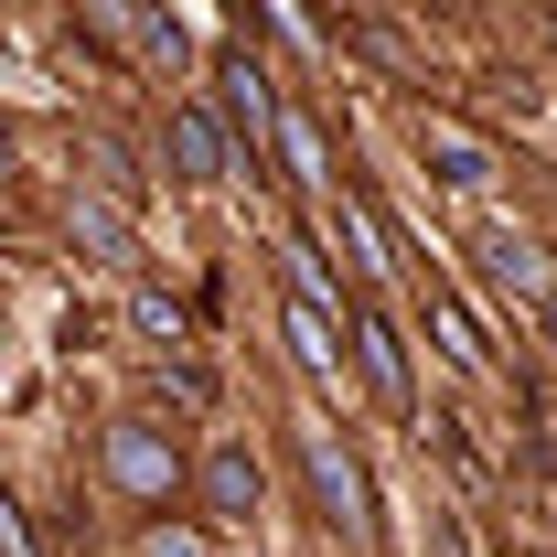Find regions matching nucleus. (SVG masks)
<instances>
[{"instance_id": "obj_14", "label": "nucleus", "mask_w": 557, "mask_h": 557, "mask_svg": "<svg viewBox=\"0 0 557 557\" xmlns=\"http://www.w3.org/2000/svg\"><path fill=\"white\" fill-rule=\"evenodd\" d=\"M0 557H33V536H22V515H11V493H0Z\"/></svg>"}, {"instance_id": "obj_3", "label": "nucleus", "mask_w": 557, "mask_h": 557, "mask_svg": "<svg viewBox=\"0 0 557 557\" xmlns=\"http://www.w3.org/2000/svg\"><path fill=\"white\" fill-rule=\"evenodd\" d=\"M108 483L129 493V504H172V493H183V450H172L161 429L119 418V429H108Z\"/></svg>"}, {"instance_id": "obj_6", "label": "nucleus", "mask_w": 557, "mask_h": 557, "mask_svg": "<svg viewBox=\"0 0 557 557\" xmlns=\"http://www.w3.org/2000/svg\"><path fill=\"white\" fill-rule=\"evenodd\" d=\"M483 278H493V289H515V300H536V311H547V289H557L547 247L515 236V225H483Z\"/></svg>"}, {"instance_id": "obj_12", "label": "nucleus", "mask_w": 557, "mask_h": 557, "mask_svg": "<svg viewBox=\"0 0 557 557\" xmlns=\"http://www.w3.org/2000/svg\"><path fill=\"white\" fill-rule=\"evenodd\" d=\"M75 247H97V258H129V225H119L108 205H86V194H75Z\"/></svg>"}, {"instance_id": "obj_5", "label": "nucleus", "mask_w": 557, "mask_h": 557, "mask_svg": "<svg viewBox=\"0 0 557 557\" xmlns=\"http://www.w3.org/2000/svg\"><path fill=\"white\" fill-rule=\"evenodd\" d=\"M344 333H354V375H364L386 408H408L418 386H408V344H397V322H386L375 300H354V311H344Z\"/></svg>"}, {"instance_id": "obj_11", "label": "nucleus", "mask_w": 557, "mask_h": 557, "mask_svg": "<svg viewBox=\"0 0 557 557\" xmlns=\"http://www.w3.org/2000/svg\"><path fill=\"white\" fill-rule=\"evenodd\" d=\"M344 236H354V258H364V269H375V278L397 269V247H386V214L364 205V194H354V183H344Z\"/></svg>"}, {"instance_id": "obj_2", "label": "nucleus", "mask_w": 557, "mask_h": 557, "mask_svg": "<svg viewBox=\"0 0 557 557\" xmlns=\"http://www.w3.org/2000/svg\"><path fill=\"white\" fill-rule=\"evenodd\" d=\"M214 97H225V129H236V150L258 161V172H278V97H269V65L236 44V54H214Z\"/></svg>"}, {"instance_id": "obj_7", "label": "nucleus", "mask_w": 557, "mask_h": 557, "mask_svg": "<svg viewBox=\"0 0 557 557\" xmlns=\"http://www.w3.org/2000/svg\"><path fill=\"white\" fill-rule=\"evenodd\" d=\"M418 150H429V172H440L450 194H483L493 183V150L461 129V119H418Z\"/></svg>"}, {"instance_id": "obj_16", "label": "nucleus", "mask_w": 557, "mask_h": 557, "mask_svg": "<svg viewBox=\"0 0 557 557\" xmlns=\"http://www.w3.org/2000/svg\"><path fill=\"white\" fill-rule=\"evenodd\" d=\"M0 172H11V139H0Z\"/></svg>"}, {"instance_id": "obj_4", "label": "nucleus", "mask_w": 557, "mask_h": 557, "mask_svg": "<svg viewBox=\"0 0 557 557\" xmlns=\"http://www.w3.org/2000/svg\"><path fill=\"white\" fill-rule=\"evenodd\" d=\"M194 493H205L214 525H247V515L269 504V472H258V450H247V440H214L205 472H194Z\"/></svg>"}, {"instance_id": "obj_13", "label": "nucleus", "mask_w": 557, "mask_h": 557, "mask_svg": "<svg viewBox=\"0 0 557 557\" xmlns=\"http://www.w3.org/2000/svg\"><path fill=\"white\" fill-rule=\"evenodd\" d=\"M139 557H205V536H194V525H150V536H139Z\"/></svg>"}, {"instance_id": "obj_9", "label": "nucleus", "mask_w": 557, "mask_h": 557, "mask_svg": "<svg viewBox=\"0 0 557 557\" xmlns=\"http://www.w3.org/2000/svg\"><path fill=\"white\" fill-rule=\"evenodd\" d=\"M289 354H300V375H311L322 397H344V344H333V311L289 300Z\"/></svg>"}, {"instance_id": "obj_8", "label": "nucleus", "mask_w": 557, "mask_h": 557, "mask_svg": "<svg viewBox=\"0 0 557 557\" xmlns=\"http://www.w3.org/2000/svg\"><path fill=\"white\" fill-rule=\"evenodd\" d=\"M172 172L183 183H225L236 172V139L214 129V108H172Z\"/></svg>"}, {"instance_id": "obj_10", "label": "nucleus", "mask_w": 557, "mask_h": 557, "mask_svg": "<svg viewBox=\"0 0 557 557\" xmlns=\"http://www.w3.org/2000/svg\"><path fill=\"white\" fill-rule=\"evenodd\" d=\"M429 344L450 354L461 375H493V344H483V322H472V311H461V300H450L440 278H429Z\"/></svg>"}, {"instance_id": "obj_1", "label": "nucleus", "mask_w": 557, "mask_h": 557, "mask_svg": "<svg viewBox=\"0 0 557 557\" xmlns=\"http://www.w3.org/2000/svg\"><path fill=\"white\" fill-rule=\"evenodd\" d=\"M300 472H311V504L344 547H375V504H364V461L344 450V429H300Z\"/></svg>"}, {"instance_id": "obj_15", "label": "nucleus", "mask_w": 557, "mask_h": 557, "mask_svg": "<svg viewBox=\"0 0 557 557\" xmlns=\"http://www.w3.org/2000/svg\"><path fill=\"white\" fill-rule=\"evenodd\" d=\"M547 344H557V289H547Z\"/></svg>"}]
</instances>
